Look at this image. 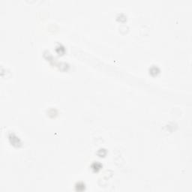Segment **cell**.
<instances>
[{"label": "cell", "instance_id": "7a4b0ae2", "mask_svg": "<svg viewBox=\"0 0 192 192\" xmlns=\"http://www.w3.org/2000/svg\"><path fill=\"white\" fill-rule=\"evenodd\" d=\"M91 168H92V170L94 171L95 173H98L102 168V164L100 162H98V161L97 162H94V163L92 164Z\"/></svg>", "mask_w": 192, "mask_h": 192}, {"label": "cell", "instance_id": "6da1fadb", "mask_svg": "<svg viewBox=\"0 0 192 192\" xmlns=\"http://www.w3.org/2000/svg\"><path fill=\"white\" fill-rule=\"evenodd\" d=\"M8 140L11 145L15 147H20L21 146V141L20 138L17 137L14 133H10L8 134Z\"/></svg>", "mask_w": 192, "mask_h": 192}, {"label": "cell", "instance_id": "277c9868", "mask_svg": "<svg viewBox=\"0 0 192 192\" xmlns=\"http://www.w3.org/2000/svg\"><path fill=\"white\" fill-rule=\"evenodd\" d=\"M159 73H160V69H159L158 67H157V66L153 65L152 67H151L150 68V74L152 75V76H153V77L157 76Z\"/></svg>", "mask_w": 192, "mask_h": 192}, {"label": "cell", "instance_id": "5b68a950", "mask_svg": "<svg viewBox=\"0 0 192 192\" xmlns=\"http://www.w3.org/2000/svg\"><path fill=\"white\" fill-rule=\"evenodd\" d=\"M56 51L59 55H63L65 52V47L62 44H58L56 47Z\"/></svg>", "mask_w": 192, "mask_h": 192}, {"label": "cell", "instance_id": "3957f363", "mask_svg": "<svg viewBox=\"0 0 192 192\" xmlns=\"http://www.w3.org/2000/svg\"><path fill=\"white\" fill-rule=\"evenodd\" d=\"M86 189L85 183L83 182H79L75 185V190L77 191H83Z\"/></svg>", "mask_w": 192, "mask_h": 192}, {"label": "cell", "instance_id": "8992f818", "mask_svg": "<svg viewBox=\"0 0 192 192\" xmlns=\"http://www.w3.org/2000/svg\"><path fill=\"white\" fill-rule=\"evenodd\" d=\"M97 155H98L99 157H104L105 155H107V150L105 149H100L97 152Z\"/></svg>", "mask_w": 192, "mask_h": 192}]
</instances>
